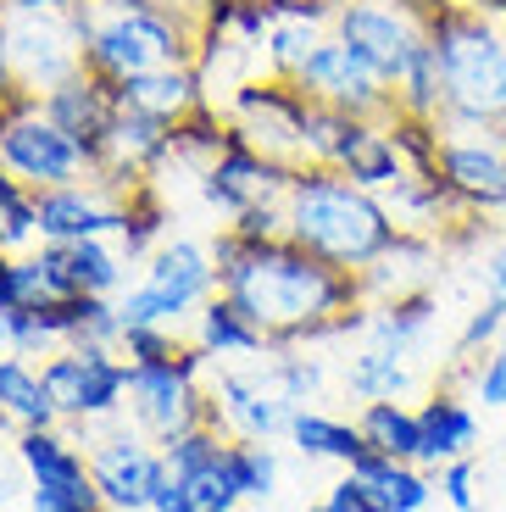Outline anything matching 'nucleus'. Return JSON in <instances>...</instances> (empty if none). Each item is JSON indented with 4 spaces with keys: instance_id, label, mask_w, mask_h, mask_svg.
I'll use <instances>...</instances> for the list:
<instances>
[{
    "instance_id": "nucleus-1",
    "label": "nucleus",
    "mask_w": 506,
    "mask_h": 512,
    "mask_svg": "<svg viewBox=\"0 0 506 512\" xmlns=\"http://www.w3.org/2000/svg\"><path fill=\"white\" fill-rule=\"evenodd\" d=\"M212 256H217V290L240 301L245 318L273 340V351L317 346V340H340V334L367 329L362 279L301 251L284 234L245 245L234 229H217Z\"/></svg>"
},
{
    "instance_id": "nucleus-2",
    "label": "nucleus",
    "mask_w": 506,
    "mask_h": 512,
    "mask_svg": "<svg viewBox=\"0 0 506 512\" xmlns=\"http://www.w3.org/2000/svg\"><path fill=\"white\" fill-rule=\"evenodd\" d=\"M395 218L390 206L373 190H362L356 179H345L340 167L306 162L290 173L284 190V240H295L301 251L323 256L345 273H367L384 251L395 245Z\"/></svg>"
},
{
    "instance_id": "nucleus-3",
    "label": "nucleus",
    "mask_w": 506,
    "mask_h": 512,
    "mask_svg": "<svg viewBox=\"0 0 506 512\" xmlns=\"http://www.w3.org/2000/svg\"><path fill=\"white\" fill-rule=\"evenodd\" d=\"M429 39L445 67V117L440 128L495 134L506 123V28L473 0H434Z\"/></svg>"
},
{
    "instance_id": "nucleus-4",
    "label": "nucleus",
    "mask_w": 506,
    "mask_h": 512,
    "mask_svg": "<svg viewBox=\"0 0 506 512\" xmlns=\"http://www.w3.org/2000/svg\"><path fill=\"white\" fill-rule=\"evenodd\" d=\"M78 12H84V67L106 84L156 67H184L201 51V17L178 6H78Z\"/></svg>"
},
{
    "instance_id": "nucleus-5",
    "label": "nucleus",
    "mask_w": 506,
    "mask_h": 512,
    "mask_svg": "<svg viewBox=\"0 0 506 512\" xmlns=\"http://www.w3.org/2000/svg\"><path fill=\"white\" fill-rule=\"evenodd\" d=\"M140 279L117 295L123 329H184L217 295V256L206 240L173 234L140 262Z\"/></svg>"
},
{
    "instance_id": "nucleus-6",
    "label": "nucleus",
    "mask_w": 506,
    "mask_h": 512,
    "mask_svg": "<svg viewBox=\"0 0 506 512\" xmlns=\"http://www.w3.org/2000/svg\"><path fill=\"white\" fill-rule=\"evenodd\" d=\"M212 368L217 362L195 340H184L167 362H128V412L156 446L212 418V390H206Z\"/></svg>"
},
{
    "instance_id": "nucleus-7",
    "label": "nucleus",
    "mask_w": 506,
    "mask_h": 512,
    "mask_svg": "<svg viewBox=\"0 0 506 512\" xmlns=\"http://www.w3.org/2000/svg\"><path fill=\"white\" fill-rule=\"evenodd\" d=\"M0 167L12 179H23L28 190H56V184L95 179L89 151L45 112L39 95H23V90L0 106Z\"/></svg>"
},
{
    "instance_id": "nucleus-8",
    "label": "nucleus",
    "mask_w": 506,
    "mask_h": 512,
    "mask_svg": "<svg viewBox=\"0 0 506 512\" xmlns=\"http://www.w3.org/2000/svg\"><path fill=\"white\" fill-rule=\"evenodd\" d=\"M0 45L23 95H51L84 73V12H6Z\"/></svg>"
},
{
    "instance_id": "nucleus-9",
    "label": "nucleus",
    "mask_w": 506,
    "mask_h": 512,
    "mask_svg": "<svg viewBox=\"0 0 506 512\" xmlns=\"http://www.w3.org/2000/svg\"><path fill=\"white\" fill-rule=\"evenodd\" d=\"M84 451H89V479L101 490L106 512H151L156 485L167 479V457L140 423H123V418L101 423L84 440Z\"/></svg>"
},
{
    "instance_id": "nucleus-10",
    "label": "nucleus",
    "mask_w": 506,
    "mask_h": 512,
    "mask_svg": "<svg viewBox=\"0 0 506 512\" xmlns=\"http://www.w3.org/2000/svg\"><path fill=\"white\" fill-rule=\"evenodd\" d=\"M306 106H312V95L295 84V78H251V84H240V90L223 101V117L234 123V134H245V140L256 145V151H267L273 162L284 167H306Z\"/></svg>"
},
{
    "instance_id": "nucleus-11",
    "label": "nucleus",
    "mask_w": 506,
    "mask_h": 512,
    "mask_svg": "<svg viewBox=\"0 0 506 512\" xmlns=\"http://www.w3.org/2000/svg\"><path fill=\"white\" fill-rule=\"evenodd\" d=\"M429 6L434 0H356L334 17V34L395 84L401 67L429 45Z\"/></svg>"
},
{
    "instance_id": "nucleus-12",
    "label": "nucleus",
    "mask_w": 506,
    "mask_h": 512,
    "mask_svg": "<svg viewBox=\"0 0 506 512\" xmlns=\"http://www.w3.org/2000/svg\"><path fill=\"white\" fill-rule=\"evenodd\" d=\"M206 390H212V418L223 423L228 440H267V446H273V440L290 435L295 401L273 384L267 362H251V368L223 362V368L206 379Z\"/></svg>"
},
{
    "instance_id": "nucleus-13",
    "label": "nucleus",
    "mask_w": 506,
    "mask_h": 512,
    "mask_svg": "<svg viewBox=\"0 0 506 512\" xmlns=\"http://www.w3.org/2000/svg\"><path fill=\"white\" fill-rule=\"evenodd\" d=\"M295 84H301L312 101L340 106V112H351V117H390V112H395L390 78L367 62L362 51H351V45H345L334 28L323 34V45L306 56V67L295 73Z\"/></svg>"
},
{
    "instance_id": "nucleus-14",
    "label": "nucleus",
    "mask_w": 506,
    "mask_h": 512,
    "mask_svg": "<svg viewBox=\"0 0 506 512\" xmlns=\"http://www.w3.org/2000/svg\"><path fill=\"white\" fill-rule=\"evenodd\" d=\"M290 173L295 167H284V162H273L267 151H256V145L245 140V134H234V123H228L223 151L201 167V201L212 206L223 223H234L240 212H251V206L284 201Z\"/></svg>"
},
{
    "instance_id": "nucleus-15",
    "label": "nucleus",
    "mask_w": 506,
    "mask_h": 512,
    "mask_svg": "<svg viewBox=\"0 0 506 512\" xmlns=\"http://www.w3.org/2000/svg\"><path fill=\"white\" fill-rule=\"evenodd\" d=\"M434 173L456 201L479 212V218H506V145L501 134L479 128H440V156Z\"/></svg>"
},
{
    "instance_id": "nucleus-16",
    "label": "nucleus",
    "mask_w": 506,
    "mask_h": 512,
    "mask_svg": "<svg viewBox=\"0 0 506 512\" xmlns=\"http://www.w3.org/2000/svg\"><path fill=\"white\" fill-rule=\"evenodd\" d=\"M17 468H23L28 490L39 496H56V501H73L84 512H101V490L89 479V451L84 440H73L67 423H51V429H23L17 435Z\"/></svg>"
},
{
    "instance_id": "nucleus-17",
    "label": "nucleus",
    "mask_w": 506,
    "mask_h": 512,
    "mask_svg": "<svg viewBox=\"0 0 506 512\" xmlns=\"http://www.w3.org/2000/svg\"><path fill=\"white\" fill-rule=\"evenodd\" d=\"M128 223V195L101 179H78L39 190V245H73V240H117Z\"/></svg>"
},
{
    "instance_id": "nucleus-18",
    "label": "nucleus",
    "mask_w": 506,
    "mask_h": 512,
    "mask_svg": "<svg viewBox=\"0 0 506 512\" xmlns=\"http://www.w3.org/2000/svg\"><path fill=\"white\" fill-rule=\"evenodd\" d=\"M167 162H173V123H156L145 112L117 106L112 128H106V140H101V156H95V179L134 195L145 184H156V173Z\"/></svg>"
},
{
    "instance_id": "nucleus-19",
    "label": "nucleus",
    "mask_w": 506,
    "mask_h": 512,
    "mask_svg": "<svg viewBox=\"0 0 506 512\" xmlns=\"http://www.w3.org/2000/svg\"><path fill=\"white\" fill-rule=\"evenodd\" d=\"M117 90V106H128V112H145L156 117V123H190V117H201L206 106H212V95H206L201 73H195V62L184 67H156V73H134L123 78V84H112Z\"/></svg>"
},
{
    "instance_id": "nucleus-20",
    "label": "nucleus",
    "mask_w": 506,
    "mask_h": 512,
    "mask_svg": "<svg viewBox=\"0 0 506 512\" xmlns=\"http://www.w3.org/2000/svg\"><path fill=\"white\" fill-rule=\"evenodd\" d=\"M418 423H423V457H418L423 468H445V462L479 451V401L462 396L456 384H440V390L423 396Z\"/></svg>"
},
{
    "instance_id": "nucleus-21",
    "label": "nucleus",
    "mask_w": 506,
    "mask_h": 512,
    "mask_svg": "<svg viewBox=\"0 0 506 512\" xmlns=\"http://www.w3.org/2000/svg\"><path fill=\"white\" fill-rule=\"evenodd\" d=\"M39 101H45V112L89 151V162L101 156V140H106V128H112V117H117V90L101 73L84 67V73H73L67 84H56V90L39 95Z\"/></svg>"
},
{
    "instance_id": "nucleus-22",
    "label": "nucleus",
    "mask_w": 506,
    "mask_h": 512,
    "mask_svg": "<svg viewBox=\"0 0 506 512\" xmlns=\"http://www.w3.org/2000/svg\"><path fill=\"white\" fill-rule=\"evenodd\" d=\"M190 340L217 362V368H223V362H262L267 351H273V340H267V334L245 318L240 301L223 295V290H217L212 301L190 318Z\"/></svg>"
},
{
    "instance_id": "nucleus-23",
    "label": "nucleus",
    "mask_w": 506,
    "mask_h": 512,
    "mask_svg": "<svg viewBox=\"0 0 506 512\" xmlns=\"http://www.w3.org/2000/svg\"><path fill=\"white\" fill-rule=\"evenodd\" d=\"M334 167H340L345 179H356L362 190H373V195H384L395 179L412 173L406 156H401V145H395V134H390V117H356L351 134H345V145H340V156H334Z\"/></svg>"
},
{
    "instance_id": "nucleus-24",
    "label": "nucleus",
    "mask_w": 506,
    "mask_h": 512,
    "mask_svg": "<svg viewBox=\"0 0 506 512\" xmlns=\"http://www.w3.org/2000/svg\"><path fill=\"white\" fill-rule=\"evenodd\" d=\"M440 251L445 240L434 234H395V245L373 262L362 279V295L367 301H390V295H412V290H429V273L440 268Z\"/></svg>"
},
{
    "instance_id": "nucleus-25",
    "label": "nucleus",
    "mask_w": 506,
    "mask_h": 512,
    "mask_svg": "<svg viewBox=\"0 0 506 512\" xmlns=\"http://www.w3.org/2000/svg\"><path fill=\"white\" fill-rule=\"evenodd\" d=\"M62 273L67 295H123L128 290V262L117 240H73V245H45Z\"/></svg>"
},
{
    "instance_id": "nucleus-26",
    "label": "nucleus",
    "mask_w": 506,
    "mask_h": 512,
    "mask_svg": "<svg viewBox=\"0 0 506 512\" xmlns=\"http://www.w3.org/2000/svg\"><path fill=\"white\" fill-rule=\"evenodd\" d=\"M0 423L6 429H51L56 418V401H51V384H45V368L34 357H17V351H0Z\"/></svg>"
},
{
    "instance_id": "nucleus-27",
    "label": "nucleus",
    "mask_w": 506,
    "mask_h": 512,
    "mask_svg": "<svg viewBox=\"0 0 506 512\" xmlns=\"http://www.w3.org/2000/svg\"><path fill=\"white\" fill-rule=\"evenodd\" d=\"M434 312H440L434 290L390 295V301H367V329H362V334H367V346H384V351H401V357H412V351L429 340Z\"/></svg>"
},
{
    "instance_id": "nucleus-28",
    "label": "nucleus",
    "mask_w": 506,
    "mask_h": 512,
    "mask_svg": "<svg viewBox=\"0 0 506 512\" xmlns=\"http://www.w3.org/2000/svg\"><path fill=\"white\" fill-rule=\"evenodd\" d=\"M351 474L373 490L379 512H423L440 496L423 462H395V457H379V451H362V457L351 462Z\"/></svg>"
},
{
    "instance_id": "nucleus-29",
    "label": "nucleus",
    "mask_w": 506,
    "mask_h": 512,
    "mask_svg": "<svg viewBox=\"0 0 506 512\" xmlns=\"http://www.w3.org/2000/svg\"><path fill=\"white\" fill-rule=\"evenodd\" d=\"M284 440H290L306 462H334V468H351V462L367 451L356 418H334V412H323V407H295L290 435Z\"/></svg>"
},
{
    "instance_id": "nucleus-30",
    "label": "nucleus",
    "mask_w": 506,
    "mask_h": 512,
    "mask_svg": "<svg viewBox=\"0 0 506 512\" xmlns=\"http://www.w3.org/2000/svg\"><path fill=\"white\" fill-rule=\"evenodd\" d=\"M356 429H362V446L379 451V457H395V462L423 457V423H418V407H406V401H362Z\"/></svg>"
},
{
    "instance_id": "nucleus-31",
    "label": "nucleus",
    "mask_w": 506,
    "mask_h": 512,
    "mask_svg": "<svg viewBox=\"0 0 506 512\" xmlns=\"http://www.w3.org/2000/svg\"><path fill=\"white\" fill-rule=\"evenodd\" d=\"M51 318L67 346H117L123 340L117 295H62V301H51Z\"/></svg>"
},
{
    "instance_id": "nucleus-32",
    "label": "nucleus",
    "mask_w": 506,
    "mask_h": 512,
    "mask_svg": "<svg viewBox=\"0 0 506 512\" xmlns=\"http://www.w3.org/2000/svg\"><path fill=\"white\" fill-rule=\"evenodd\" d=\"M412 368H406L401 351H384V346H362L351 362H345V390L356 401H406L412 396Z\"/></svg>"
},
{
    "instance_id": "nucleus-33",
    "label": "nucleus",
    "mask_w": 506,
    "mask_h": 512,
    "mask_svg": "<svg viewBox=\"0 0 506 512\" xmlns=\"http://www.w3.org/2000/svg\"><path fill=\"white\" fill-rule=\"evenodd\" d=\"M390 90H395V112L440 123V117H445V67H440V51H434V39L423 45L418 56H412V62L401 67V78H395Z\"/></svg>"
},
{
    "instance_id": "nucleus-34",
    "label": "nucleus",
    "mask_w": 506,
    "mask_h": 512,
    "mask_svg": "<svg viewBox=\"0 0 506 512\" xmlns=\"http://www.w3.org/2000/svg\"><path fill=\"white\" fill-rule=\"evenodd\" d=\"M223 468L234 479V490H240V501H267L279 490V451L267 440H228Z\"/></svg>"
},
{
    "instance_id": "nucleus-35",
    "label": "nucleus",
    "mask_w": 506,
    "mask_h": 512,
    "mask_svg": "<svg viewBox=\"0 0 506 512\" xmlns=\"http://www.w3.org/2000/svg\"><path fill=\"white\" fill-rule=\"evenodd\" d=\"M39 245V190L0 167V251H34Z\"/></svg>"
},
{
    "instance_id": "nucleus-36",
    "label": "nucleus",
    "mask_w": 506,
    "mask_h": 512,
    "mask_svg": "<svg viewBox=\"0 0 506 512\" xmlns=\"http://www.w3.org/2000/svg\"><path fill=\"white\" fill-rule=\"evenodd\" d=\"M162 240H167V201L156 195V184H145V190L128 195V223H123V234H117V245H123V256L140 268Z\"/></svg>"
},
{
    "instance_id": "nucleus-37",
    "label": "nucleus",
    "mask_w": 506,
    "mask_h": 512,
    "mask_svg": "<svg viewBox=\"0 0 506 512\" xmlns=\"http://www.w3.org/2000/svg\"><path fill=\"white\" fill-rule=\"evenodd\" d=\"M506 334V301H495V295H484L479 307L468 312V323L456 329V346H451V373L456 368H473V362L484 357V351L495 346Z\"/></svg>"
},
{
    "instance_id": "nucleus-38",
    "label": "nucleus",
    "mask_w": 506,
    "mask_h": 512,
    "mask_svg": "<svg viewBox=\"0 0 506 512\" xmlns=\"http://www.w3.org/2000/svg\"><path fill=\"white\" fill-rule=\"evenodd\" d=\"M267 373H273V384H279V390L295 401V407L317 401V390H323V362L306 357L301 346H290V351H267Z\"/></svg>"
},
{
    "instance_id": "nucleus-39",
    "label": "nucleus",
    "mask_w": 506,
    "mask_h": 512,
    "mask_svg": "<svg viewBox=\"0 0 506 512\" xmlns=\"http://www.w3.org/2000/svg\"><path fill=\"white\" fill-rule=\"evenodd\" d=\"M451 379L468 384V396L479 401L484 412H506V334L473 362V368H456Z\"/></svg>"
},
{
    "instance_id": "nucleus-40",
    "label": "nucleus",
    "mask_w": 506,
    "mask_h": 512,
    "mask_svg": "<svg viewBox=\"0 0 506 512\" xmlns=\"http://www.w3.org/2000/svg\"><path fill=\"white\" fill-rule=\"evenodd\" d=\"M434 490H440V501L451 512H484V468L479 457H456L445 462V468H434Z\"/></svg>"
},
{
    "instance_id": "nucleus-41",
    "label": "nucleus",
    "mask_w": 506,
    "mask_h": 512,
    "mask_svg": "<svg viewBox=\"0 0 506 512\" xmlns=\"http://www.w3.org/2000/svg\"><path fill=\"white\" fill-rule=\"evenodd\" d=\"M178 485H184V496H190L195 512H234L240 507V490H234V479H228L223 457L206 462V468H195V474H173Z\"/></svg>"
},
{
    "instance_id": "nucleus-42",
    "label": "nucleus",
    "mask_w": 506,
    "mask_h": 512,
    "mask_svg": "<svg viewBox=\"0 0 506 512\" xmlns=\"http://www.w3.org/2000/svg\"><path fill=\"white\" fill-rule=\"evenodd\" d=\"M184 340H190V334H178V329H123L117 351H123L128 362H167V357H178Z\"/></svg>"
},
{
    "instance_id": "nucleus-43",
    "label": "nucleus",
    "mask_w": 506,
    "mask_h": 512,
    "mask_svg": "<svg viewBox=\"0 0 506 512\" xmlns=\"http://www.w3.org/2000/svg\"><path fill=\"white\" fill-rule=\"evenodd\" d=\"M317 512H379V501H373V490H367L362 479L351 474V468H340V479H334V485L323 490Z\"/></svg>"
},
{
    "instance_id": "nucleus-44",
    "label": "nucleus",
    "mask_w": 506,
    "mask_h": 512,
    "mask_svg": "<svg viewBox=\"0 0 506 512\" xmlns=\"http://www.w3.org/2000/svg\"><path fill=\"white\" fill-rule=\"evenodd\" d=\"M479 279H484V295L506 301V229L484 245V262H479Z\"/></svg>"
},
{
    "instance_id": "nucleus-45",
    "label": "nucleus",
    "mask_w": 506,
    "mask_h": 512,
    "mask_svg": "<svg viewBox=\"0 0 506 512\" xmlns=\"http://www.w3.org/2000/svg\"><path fill=\"white\" fill-rule=\"evenodd\" d=\"M151 512H195V507H190V496H184V485L167 474L162 485H156V496H151Z\"/></svg>"
},
{
    "instance_id": "nucleus-46",
    "label": "nucleus",
    "mask_w": 506,
    "mask_h": 512,
    "mask_svg": "<svg viewBox=\"0 0 506 512\" xmlns=\"http://www.w3.org/2000/svg\"><path fill=\"white\" fill-rule=\"evenodd\" d=\"M17 251H0V312H17V268H12Z\"/></svg>"
},
{
    "instance_id": "nucleus-47",
    "label": "nucleus",
    "mask_w": 506,
    "mask_h": 512,
    "mask_svg": "<svg viewBox=\"0 0 506 512\" xmlns=\"http://www.w3.org/2000/svg\"><path fill=\"white\" fill-rule=\"evenodd\" d=\"M84 0H6V12H78Z\"/></svg>"
},
{
    "instance_id": "nucleus-48",
    "label": "nucleus",
    "mask_w": 506,
    "mask_h": 512,
    "mask_svg": "<svg viewBox=\"0 0 506 512\" xmlns=\"http://www.w3.org/2000/svg\"><path fill=\"white\" fill-rule=\"evenodd\" d=\"M17 95V78H12V62H6V45H0V106Z\"/></svg>"
},
{
    "instance_id": "nucleus-49",
    "label": "nucleus",
    "mask_w": 506,
    "mask_h": 512,
    "mask_svg": "<svg viewBox=\"0 0 506 512\" xmlns=\"http://www.w3.org/2000/svg\"><path fill=\"white\" fill-rule=\"evenodd\" d=\"M167 6H178V12H190V17H206V6H212V0H167Z\"/></svg>"
},
{
    "instance_id": "nucleus-50",
    "label": "nucleus",
    "mask_w": 506,
    "mask_h": 512,
    "mask_svg": "<svg viewBox=\"0 0 506 512\" xmlns=\"http://www.w3.org/2000/svg\"><path fill=\"white\" fill-rule=\"evenodd\" d=\"M6 501H17V479L12 474H0V507H6Z\"/></svg>"
},
{
    "instance_id": "nucleus-51",
    "label": "nucleus",
    "mask_w": 506,
    "mask_h": 512,
    "mask_svg": "<svg viewBox=\"0 0 506 512\" xmlns=\"http://www.w3.org/2000/svg\"><path fill=\"white\" fill-rule=\"evenodd\" d=\"M317 6H323V12H329V17H340L345 6H356V0H317Z\"/></svg>"
},
{
    "instance_id": "nucleus-52",
    "label": "nucleus",
    "mask_w": 506,
    "mask_h": 512,
    "mask_svg": "<svg viewBox=\"0 0 506 512\" xmlns=\"http://www.w3.org/2000/svg\"><path fill=\"white\" fill-rule=\"evenodd\" d=\"M495 134H501V145H506V123H501V128H495Z\"/></svg>"
},
{
    "instance_id": "nucleus-53",
    "label": "nucleus",
    "mask_w": 506,
    "mask_h": 512,
    "mask_svg": "<svg viewBox=\"0 0 506 512\" xmlns=\"http://www.w3.org/2000/svg\"><path fill=\"white\" fill-rule=\"evenodd\" d=\"M0 23H6V0H0Z\"/></svg>"
}]
</instances>
